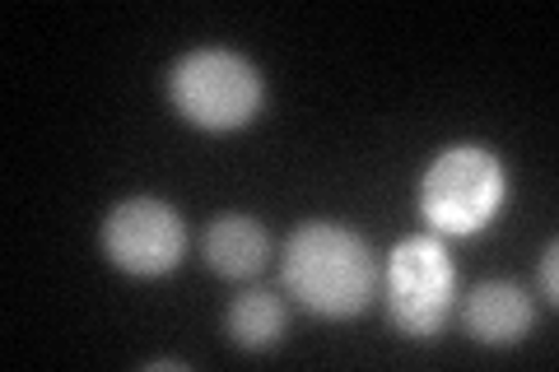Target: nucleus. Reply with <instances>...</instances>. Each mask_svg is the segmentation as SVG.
<instances>
[{"label": "nucleus", "instance_id": "1", "mask_svg": "<svg viewBox=\"0 0 559 372\" xmlns=\"http://www.w3.org/2000/svg\"><path fill=\"white\" fill-rule=\"evenodd\" d=\"M373 256L364 238H355L341 224L312 219L299 224L285 247V289L299 298L308 312L345 322L364 312L373 298Z\"/></svg>", "mask_w": 559, "mask_h": 372}, {"label": "nucleus", "instance_id": "7", "mask_svg": "<svg viewBox=\"0 0 559 372\" xmlns=\"http://www.w3.org/2000/svg\"><path fill=\"white\" fill-rule=\"evenodd\" d=\"M271 256V238L266 228L248 215H219L215 224L205 228V261L215 265L224 279H242L257 275Z\"/></svg>", "mask_w": 559, "mask_h": 372}, {"label": "nucleus", "instance_id": "6", "mask_svg": "<svg viewBox=\"0 0 559 372\" xmlns=\"http://www.w3.org/2000/svg\"><path fill=\"white\" fill-rule=\"evenodd\" d=\"M466 331L480 345H518L532 331V298L518 285L503 279H485L466 298Z\"/></svg>", "mask_w": 559, "mask_h": 372}, {"label": "nucleus", "instance_id": "4", "mask_svg": "<svg viewBox=\"0 0 559 372\" xmlns=\"http://www.w3.org/2000/svg\"><path fill=\"white\" fill-rule=\"evenodd\" d=\"M457 275H452L448 247L433 233H411L396 242L388 265V316L406 340H433L443 331Z\"/></svg>", "mask_w": 559, "mask_h": 372}, {"label": "nucleus", "instance_id": "8", "mask_svg": "<svg viewBox=\"0 0 559 372\" xmlns=\"http://www.w3.org/2000/svg\"><path fill=\"white\" fill-rule=\"evenodd\" d=\"M229 335L234 345L242 349H271L280 335H285V308H280V298L266 293V289H248L242 298L229 303Z\"/></svg>", "mask_w": 559, "mask_h": 372}, {"label": "nucleus", "instance_id": "5", "mask_svg": "<svg viewBox=\"0 0 559 372\" xmlns=\"http://www.w3.org/2000/svg\"><path fill=\"white\" fill-rule=\"evenodd\" d=\"M182 247H187V228L178 219V209L154 196L121 201L103 219V252L127 275H140V279L168 275L182 261Z\"/></svg>", "mask_w": 559, "mask_h": 372}, {"label": "nucleus", "instance_id": "9", "mask_svg": "<svg viewBox=\"0 0 559 372\" xmlns=\"http://www.w3.org/2000/svg\"><path fill=\"white\" fill-rule=\"evenodd\" d=\"M555 261H559V242H546V252H540V289H546V298L559 293V271H555Z\"/></svg>", "mask_w": 559, "mask_h": 372}, {"label": "nucleus", "instance_id": "3", "mask_svg": "<svg viewBox=\"0 0 559 372\" xmlns=\"http://www.w3.org/2000/svg\"><path fill=\"white\" fill-rule=\"evenodd\" d=\"M509 177L485 145H452L419 177V215L439 233H480L503 209Z\"/></svg>", "mask_w": 559, "mask_h": 372}, {"label": "nucleus", "instance_id": "2", "mask_svg": "<svg viewBox=\"0 0 559 372\" xmlns=\"http://www.w3.org/2000/svg\"><path fill=\"white\" fill-rule=\"evenodd\" d=\"M168 98L191 127L238 131L261 108V75L248 57L224 47H201L168 70Z\"/></svg>", "mask_w": 559, "mask_h": 372}]
</instances>
